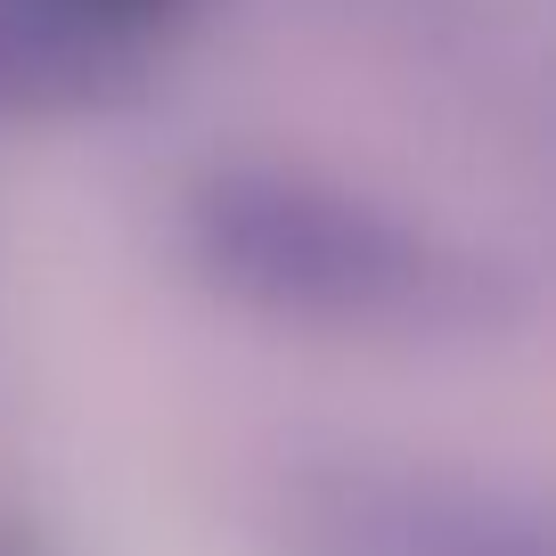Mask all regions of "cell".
Instances as JSON below:
<instances>
[{"instance_id": "cell-1", "label": "cell", "mask_w": 556, "mask_h": 556, "mask_svg": "<svg viewBox=\"0 0 556 556\" xmlns=\"http://www.w3.org/2000/svg\"><path fill=\"white\" fill-rule=\"evenodd\" d=\"M180 254L245 319L368 344H483L532 312L500 254L312 164L222 156L180 189Z\"/></svg>"}, {"instance_id": "cell-2", "label": "cell", "mask_w": 556, "mask_h": 556, "mask_svg": "<svg viewBox=\"0 0 556 556\" xmlns=\"http://www.w3.org/2000/svg\"><path fill=\"white\" fill-rule=\"evenodd\" d=\"M295 556H548V523L451 467H336L295 491Z\"/></svg>"}, {"instance_id": "cell-3", "label": "cell", "mask_w": 556, "mask_h": 556, "mask_svg": "<svg viewBox=\"0 0 556 556\" xmlns=\"http://www.w3.org/2000/svg\"><path fill=\"white\" fill-rule=\"evenodd\" d=\"M41 9H50L58 25H74L83 41H99V50H115V58H131V66L156 74L164 41L189 25L197 0H41Z\"/></svg>"}, {"instance_id": "cell-4", "label": "cell", "mask_w": 556, "mask_h": 556, "mask_svg": "<svg viewBox=\"0 0 556 556\" xmlns=\"http://www.w3.org/2000/svg\"><path fill=\"white\" fill-rule=\"evenodd\" d=\"M0 556H9V548H0Z\"/></svg>"}]
</instances>
